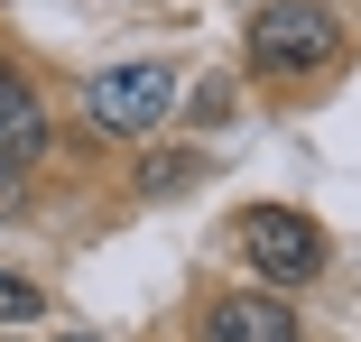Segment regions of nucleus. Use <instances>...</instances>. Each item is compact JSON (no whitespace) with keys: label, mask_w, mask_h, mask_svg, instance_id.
Returning a JSON list of instances; mask_svg holds the SVG:
<instances>
[{"label":"nucleus","mask_w":361,"mask_h":342,"mask_svg":"<svg viewBox=\"0 0 361 342\" xmlns=\"http://www.w3.org/2000/svg\"><path fill=\"white\" fill-rule=\"evenodd\" d=\"M232 250L250 259V278L278 287V296H287V287H306L315 268H324V232L297 213V203H250V213L232 222Z\"/></svg>","instance_id":"nucleus-3"},{"label":"nucleus","mask_w":361,"mask_h":342,"mask_svg":"<svg viewBox=\"0 0 361 342\" xmlns=\"http://www.w3.org/2000/svg\"><path fill=\"white\" fill-rule=\"evenodd\" d=\"M195 176H204V148H158L149 167H139V194H149V203H176Z\"/></svg>","instance_id":"nucleus-6"},{"label":"nucleus","mask_w":361,"mask_h":342,"mask_svg":"<svg viewBox=\"0 0 361 342\" xmlns=\"http://www.w3.org/2000/svg\"><path fill=\"white\" fill-rule=\"evenodd\" d=\"M250 65L278 75V84L343 65V10L334 0H269V10L250 19Z\"/></svg>","instance_id":"nucleus-1"},{"label":"nucleus","mask_w":361,"mask_h":342,"mask_svg":"<svg viewBox=\"0 0 361 342\" xmlns=\"http://www.w3.org/2000/svg\"><path fill=\"white\" fill-rule=\"evenodd\" d=\"M0 324H37V287L10 278V268H0Z\"/></svg>","instance_id":"nucleus-7"},{"label":"nucleus","mask_w":361,"mask_h":342,"mask_svg":"<svg viewBox=\"0 0 361 342\" xmlns=\"http://www.w3.org/2000/svg\"><path fill=\"white\" fill-rule=\"evenodd\" d=\"M204 342H297V315H287L278 287H250V296H223L204 315Z\"/></svg>","instance_id":"nucleus-4"},{"label":"nucleus","mask_w":361,"mask_h":342,"mask_svg":"<svg viewBox=\"0 0 361 342\" xmlns=\"http://www.w3.org/2000/svg\"><path fill=\"white\" fill-rule=\"evenodd\" d=\"M176 65H158V56H139V65H102V75L84 84V120L102 129V139H149V129L176 111Z\"/></svg>","instance_id":"nucleus-2"},{"label":"nucleus","mask_w":361,"mask_h":342,"mask_svg":"<svg viewBox=\"0 0 361 342\" xmlns=\"http://www.w3.org/2000/svg\"><path fill=\"white\" fill-rule=\"evenodd\" d=\"M56 342H93V333H56Z\"/></svg>","instance_id":"nucleus-9"},{"label":"nucleus","mask_w":361,"mask_h":342,"mask_svg":"<svg viewBox=\"0 0 361 342\" xmlns=\"http://www.w3.org/2000/svg\"><path fill=\"white\" fill-rule=\"evenodd\" d=\"M19 213V167H0V222Z\"/></svg>","instance_id":"nucleus-8"},{"label":"nucleus","mask_w":361,"mask_h":342,"mask_svg":"<svg viewBox=\"0 0 361 342\" xmlns=\"http://www.w3.org/2000/svg\"><path fill=\"white\" fill-rule=\"evenodd\" d=\"M37 158H47V102L28 75L0 65V167H37Z\"/></svg>","instance_id":"nucleus-5"}]
</instances>
